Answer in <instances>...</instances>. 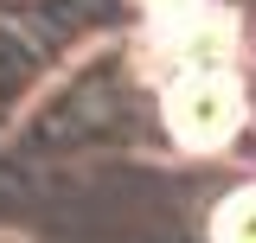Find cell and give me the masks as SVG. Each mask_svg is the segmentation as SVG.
Returning <instances> with one entry per match:
<instances>
[{
    "instance_id": "cell-3",
    "label": "cell",
    "mask_w": 256,
    "mask_h": 243,
    "mask_svg": "<svg viewBox=\"0 0 256 243\" xmlns=\"http://www.w3.org/2000/svg\"><path fill=\"white\" fill-rule=\"evenodd\" d=\"M205 237L212 243H256V186L224 192L212 205V218H205Z\"/></svg>"
},
{
    "instance_id": "cell-2",
    "label": "cell",
    "mask_w": 256,
    "mask_h": 243,
    "mask_svg": "<svg viewBox=\"0 0 256 243\" xmlns=\"http://www.w3.org/2000/svg\"><path fill=\"white\" fill-rule=\"evenodd\" d=\"M224 13L212 0H154V45H160V64L166 70H186V64H212V58H230V32Z\"/></svg>"
},
{
    "instance_id": "cell-1",
    "label": "cell",
    "mask_w": 256,
    "mask_h": 243,
    "mask_svg": "<svg viewBox=\"0 0 256 243\" xmlns=\"http://www.w3.org/2000/svg\"><path fill=\"white\" fill-rule=\"evenodd\" d=\"M160 116H166L173 141L186 154H224L237 141L244 116H250V96L237 84L230 58H212V64L166 70V84H160Z\"/></svg>"
}]
</instances>
